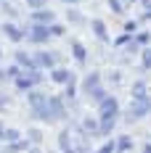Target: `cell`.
<instances>
[{"label":"cell","mask_w":151,"mask_h":153,"mask_svg":"<svg viewBox=\"0 0 151 153\" xmlns=\"http://www.w3.org/2000/svg\"><path fill=\"white\" fill-rule=\"evenodd\" d=\"M66 100L59 98V95H50L45 103H40V106L32 108V116L37 119V122H56V119H64L66 116V106H64Z\"/></svg>","instance_id":"1"},{"label":"cell","mask_w":151,"mask_h":153,"mask_svg":"<svg viewBox=\"0 0 151 153\" xmlns=\"http://www.w3.org/2000/svg\"><path fill=\"white\" fill-rule=\"evenodd\" d=\"M40 82H43V74H40L37 69H35V71H27V74H19V76L14 79V85H16V90H19V92L32 90V87H35V85H40Z\"/></svg>","instance_id":"2"},{"label":"cell","mask_w":151,"mask_h":153,"mask_svg":"<svg viewBox=\"0 0 151 153\" xmlns=\"http://www.w3.org/2000/svg\"><path fill=\"white\" fill-rule=\"evenodd\" d=\"M149 111H151V95L138 98V100H133V106H130V111H127V122H138V119L146 116Z\"/></svg>","instance_id":"3"},{"label":"cell","mask_w":151,"mask_h":153,"mask_svg":"<svg viewBox=\"0 0 151 153\" xmlns=\"http://www.w3.org/2000/svg\"><path fill=\"white\" fill-rule=\"evenodd\" d=\"M98 114H101V119H117L119 116V100L117 98H104L101 100V106H98Z\"/></svg>","instance_id":"4"},{"label":"cell","mask_w":151,"mask_h":153,"mask_svg":"<svg viewBox=\"0 0 151 153\" xmlns=\"http://www.w3.org/2000/svg\"><path fill=\"white\" fill-rule=\"evenodd\" d=\"M24 34L29 37V42H35V45H43V42L50 40V29H48V27H40V24H32Z\"/></svg>","instance_id":"5"},{"label":"cell","mask_w":151,"mask_h":153,"mask_svg":"<svg viewBox=\"0 0 151 153\" xmlns=\"http://www.w3.org/2000/svg\"><path fill=\"white\" fill-rule=\"evenodd\" d=\"M32 61H35V69H53L56 61H59V56L56 53H48V50H40V53L32 56Z\"/></svg>","instance_id":"6"},{"label":"cell","mask_w":151,"mask_h":153,"mask_svg":"<svg viewBox=\"0 0 151 153\" xmlns=\"http://www.w3.org/2000/svg\"><path fill=\"white\" fill-rule=\"evenodd\" d=\"M32 24H40V27H50L53 21H56V13L50 11V8H40V11H35L29 19Z\"/></svg>","instance_id":"7"},{"label":"cell","mask_w":151,"mask_h":153,"mask_svg":"<svg viewBox=\"0 0 151 153\" xmlns=\"http://www.w3.org/2000/svg\"><path fill=\"white\" fill-rule=\"evenodd\" d=\"M3 34H5L11 42H21V40H24V29H19L14 21H5V24H3Z\"/></svg>","instance_id":"8"},{"label":"cell","mask_w":151,"mask_h":153,"mask_svg":"<svg viewBox=\"0 0 151 153\" xmlns=\"http://www.w3.org/2000/svg\"><path fill=\"white\" fill-rule=\"evenodd\" d=\"M98 87H101V71H90V74L82 79V90L88 92V95H90V92H95Z\"/></svg>","instance_id":"9"},{"label":"cell","mask_w":151,"mask_h":153,"mask_svg":"<svg viewBox=\"0 0 151 153\" xmlns=\"http://www.w3.org/2000/svg\"><path fill=\"white\" fill-rule=\"evenodd\" d=\"M16 66L19 69H27V71H35V61H32V56H27V53H16Z\"/></svg>","instance_id":"10"},{"label":"cell","mask_w":151,"mask_h":153,"mask_svg":"<svg viewBox=\"0 0 151 153\" xmlns=\"http://www.w3.org/2000/svg\"><path fill=\"white\" fill-rule=\"evenodd\" d=\"M90 27H93L95 37H98L101 42H109V34H106V24L101 21V19H93V21H90Z\"/></svg>","instance_id":"11"},{"label":"cell","mask_w":151,"mask_h":153,"mask_svg":"<svg viewBox=\"0 0 151 153\" xmlns=\"http://www.w3.org/2000/svg\"><path fill=\"white\" fill-rule=\"evenodd\" d=\"M72 56H74L77 63H88V50L82 42H72Z\"/></svg>","instance_id":"12"},{"label":"cell","mask_w":151,"mask_h":153,"mask_svg":"<svg viewBox=\"0 0 151 153\" xmlns=\"http://www.w3.org/2000/svg\"><path fill=\"white\" fill-rule=\"evenodd\" d=\"M133 148V137H127V135H122V137L114 140V153H127Z\"/></svg>","instance_id":"13"},{"label":"cell","mask_w":151,"mask_h":153,"mask_svg":"<svg viewBox=\"0 0 151 153\" xmlns=\"http://www.w3.org/2000/svg\"><path fill=\"white\" fill-rule=\"evenodd\" d=\"M80 132H82V135H88V137H90V135H98V119H85Z\"/></svg>","instance_id":"14"},{"label":"cell","mask_w":151,"mask_h":153,"mask_svg":"<svg viewBox=\"0 0 151 153\" xmlns=\"http://www.w3.org/2000/svg\"><path fill=\"white\" fill-rule=\"evenodd\" d=\"M50 79H53L56 85L69 82V79H72V71H66V69H53V71H50Z\"/></svg>","instance_id":"15"},{"label":"cell","mask_w":151,"mask_h":153,"mask_svg":"<svg viewBox=\"0 0 151 153\" xmlns=\"http://www.w3.org/2000/svg\"><path fill=\"white\" fill-rule=\"evenodd\" d=\"M27 148H29V143H27V140H16V143H11L3 153H21V151H27Z\"/></svg>","instance_id":"16"},{"label":"cell","mask_w":151,"mask_h":153,"mask_svg":"<svg viewBox=\"0 0 151 153\" xmlns=\"http://www.w3.org/2000/svg\"><path fill=\"white\" fill-rule=\"evenodd\" d=\"M130 95H133V100H138V98H146V82H143V79H138L135 85H133V92H130Z\"/></svg>","instance_id":"17"},{"label":"cell","mask_w":151,"mask_h":153,"mask_svg":"<svg viewBox=\"0 0 151 153\" xmlns=\"http://www.w3.org/2000/svg\"><path fill=\"white\" fill-rule=\"evenodd\" d=\"M133 42H135L138 48H146L151 42V34H149V32H138L135 37H133Z\"/></svg>","instance_id":"18"},{"label":"cell","mask_w":151,"mask_h":153,"mask_svg":"<svg viewBox=\"0 0 151 153\" xmlns=\"http://www.w3.org/2000/svg\"><path fill=\"white\" fill-rule=\"evenodd\" d=\"M45 100H48L45 92H29V106H32V108L40 106V103H45Z\"/></svg>","instance_id":"19"},{"label":"cell","mask_w":151,"mask_h":153,"mask_svg":"<svg viewBox=\"0 0 151 153\" xmlns=\"http://www.w3.org/2000/svg\"><path fill=\"white\" fill-rule=\"evenodd\" d=\"M0 140H8V143H16V140H21V132H19V129H5Z\"/></svg>","instance_id":"20"},{"label":"cell","mask_w":151,"mask_h":153,"mask_svg":"<svg viewBox=\"0 0 151 153\" xmlns=\"http://www.w3.org/2000/svg\"><path fill=\"white\" fill-rule=\"evenodd\" d=\"M88 98H90V100H95V103H101V100L106 98V90H104V87H98V90H95V92H90Z\"/></svg>","instance_id":"21"},{"label":"cell","mask_w":151,"mask_h":153,"mask_svg":"<svg viewBox=\"0 0 151 153\" xmlns=\"http://www.w3.org/2000/svg\"><path fill=\"white\" fill-rule=\"evenodd\" d=\"M27 143H43V132H40V129H29V135H27Z\"/></svg>","instance_id":"22"},{"label":"cell","mask_w":151,"mask_h":153,"mask_svg":"<svg viewBox=\"0 0 151 153\" xmlns=\"http://www.w3.org/2000/svg\"><path fill=\"white\" fill-rule=\"evenodd\" d=\"M45 3H48V0H27V5H29V8H35V11L45 8Z\"/></svg>","instance_id":"23"},{"label":"cell","mask_w":151,"mask_h":153,"mask_svg":"<svg viewBox=\"0 0 151 153\" xmlns=\"http://www.w3.org/2000/svg\"><path fill=\"white\" fill-rule=\"evenodd\" d=\"M130 42H133V34H122L119 40L114 42V45H117V48H122V45H130Z\"/></svg>","instance_id":"24"},{"label":"cell","mask_w":151,"mask_h":153,"mask_svg":"<svg viewBox=\"0 0 151 153\" xmlns=\"http://www.w3.org/2000/svg\"><path fill=\"white\" fill-rule=\"evenodd\" d=\"M98 153H114V140H109V143H104V145L98 148Z\"/></svg>","instance_id":"25"},{"label":"cell","mask_w":151,"mask_h":153,"mask_svg":"<svg viewBox=\"0 0 151 153\" xmlns=\"http://www.w3.org/2000/svg\"><path fill=\"white\" fill-rule=\"evenodd\" d=\"M143 69H151V48L143 50Z\"/></svg>","instance_id":"26"},{"label":"cell","mask_w":151,"mask_h":153,"mask_svg":"<svg viewBox=\"0 0 151 153\" xmlns=\"http://www.w3.org/2000/svg\"><path fill=\"white\" fill-rule=\"evenodd\" d=\"M48 29H50V37H53V34H64V27H61V24H50Z\"/></svg>","instance_id":"27"},{"label":"cell","mask_w":151,"mask_h":153,"mask_svg":"<svg viewBox=\"0 0 151 153\" xmlns=\"http://www.w3.org/2000/svg\"><path fill=\"white\" fill-rule=\"evenodd\" d=\"M109 5H111L114 13H122V3H119V0H109Z\"/></svg>","instance_id":"28"},{"label":"cell","mask_w":151,"mask_h":153,"mask_svg":"<svg viewBox=\"0 0 151 153\" xmlns=\"http://www.w3.org/2000/svg\"><path fill=\"white\" fill-rule=\"evenodd\" d=\"M69 21H72V24H82V16L72 11V13H69Z\"/></svg>","instance_id":"29"},{"label":"cell","mask_w":151,"mask_h":153,"mask_svg":"<svg viewBox=\"0 0 151 153\" xmlns=\"http://www.w3.org/2000/svg\"><path fill=\"white\" fill-rule=\"evenodd\" d=\"M135 29H138V24H135V21H127V24H125V32H130V34H133Z\"/></svg>","instance_id":"30"},{"label":"cell","mask_w":151,"mask_h":153,"mask_svg":"<svg viewBox=\"0 0 151 153\" xmlns=\"http://www.w3.org/2000/svg\"><path fill=\"white\" fill-rule=\"evenodd\" d=\"M8 106V95H3V92H0V108H5Z\"/></svg>","instance_id":"31"},{"label":"cell","mask_w":151,"mask_h":153,"mask_svg":"<svg viewBox=\"0 0 151 153\" xmlns=\"http://www.w3.org/2000/svg\"><path fill=\"white\" fill-rule=\"evenodd\" d=\"M143 153H151V143H146V145H143Z\"/></svg>","instance_id":"32"},{"label":"cell","mask_w":151,"mask_h":153,"mask_svg":"<svg viewBox=\"0 0 151 153\" xmlns=\"http://www.w3.org/2000/svg\"><path fill=\"white\" fill-rule=\"evenodd\" d=\"M64 3H66V5H77L80 0H64Z\"/></svg>","instance_id":"33"},{"label":"cell","mask_w":151,"mask_h":153,"mask_svg":"<svg viewBox=\"0 0 151 153\" xmlns=\"http://www.w3.org/2000/svg\"><path fill=\"white\" fill-rule=\"evenodd\" d=\"M3 132H5V124L0 122V137H3Z\"/></svg>","instance_id":"34"},{"label":"cell","mask_w":151,"mask_h":153,"mask_svg":"<svg viewBox=\"0 0 151 153\" xmlns=\"http://www.w3.org/2000/svg\"><path fill=\"white\" fill-rule=\"evenodd\" d=\"M29 153H43V151H40V148H32V151Z\"/></svg>","instance_id":"35"},{"label":"cell","mask_w":151,"mask_h":153,"mask_svg":"<svg viewBox=\"0 0 151 153\" xmlns=\"http://www.w3.org/2000/svg\"><path fill=\"white\" fill-rule=\"evenodd\" d=\"M0 79H5V71H3V69H0Z\"/></svg>","instance_id":"36"},{"label":"cell","mask_w":151,"mask_h":153,"mask_svg":"<svg viewBox=\"0 0 151 153\" xmlns=\"http://www.w3.org/2000/svg\"><path fill=\"white\" fill-rule=\"evenodd\" d=\"M0 58H3V48H0Z\"/></svg>","instance_id":"37"},{"label":"cell","mask_w":151,"mask_h":153,"mask_svg":"<svg viewBox=\"0 0 151 153\" xmlns=\"http://www.w3.org/2000/svg\"><path fill=\"white\" fill-rule=\"evenodd\" d=\"M88 153H93V151H88ZM95 153H98V151H95Z\"/></svg>","instance_id":"38"},{"label":"cell","mask_w":151,"mask_h":153,"mask_svg":"<svg viewBox=\"0 0 151 153\" xmlns=\"http://www.w3.org/2000/svg\"><path fill=\"white\" fill-rule=\"evenodd\" d=\"M3 3H5V0H3Z\"/></svg>","instance_id":"39"}]
</instances>
